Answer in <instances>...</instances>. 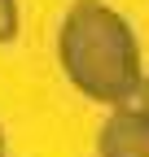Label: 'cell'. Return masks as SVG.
I'll use <instances>...</instances> for the list:
<instances>
[{"label":"cell","mask_w":149,"mask_h":157,"mask_svg":"<svg viewBox=\"0 0 149 157\" xmlns=\"http://www.w3.org/2000/svg\"><path fill=\"white\" fill-rule=\"evenodd\" d=\"M57 57L62 70L74 87L92 101L105 105H127L140 92V52L136 39L127 31V22L105 9L101 0H79L57 39Z\"/></svg>","instance_id":"1"},{"label":"cell","mask_w":149,"mask_h":157,"mask_svg":"<svg viewBox=\"0 0 149 157\" xmlns=\"http://www.w3.org/2000/svg\"><path fill=\"white\" fill-rule=\"evenodd\" d=\"M97 157H149V113L145 109H119L101 127Z\"/></svg>","instance_id":"2"},{"label":"cell","mask_w":149,"mask_h":157,"mask_svg":"<svg viewBox=\"0 0 149 157\" xmlns=\"http://www.w3.org/2000/svg\"><path fill=\"white\" fill-rule=\"evenodd\" d=\"M18 35V5L13 0H0V44H9Z\"/></svg>","instance_id":"3"},{"label":"cell","mask_w":149,"mask_h":157,"mask_svg":"<svg viewBox=\"0 0 149 157\" xmlns=\"http://www.w3.org/2000/svg\"><path fill=\"white\" fill-rule=\"evenodd\" d=\"M140 101H145V105H140V109H145V113H149V83H145V92H140Z\"/></svg>","instance_id":"4"},{"label":"cell","mask_w":149,"mask_h":157,"mask_svg":"<svg viewBox=\"0 0 149 157\" xmlns=\"http://www.w3.org/2000/svg\"><path fill=\"white\" fill-rule=\"evenodd\" d=\"M0 153H5V131H0Z\"/></svg>","instance_id":"5"}]
</instances>
